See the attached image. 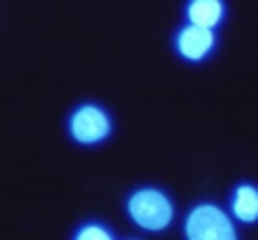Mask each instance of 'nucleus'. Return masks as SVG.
I'll return each mask as SVG.
<instances>
[{"instance_id":"1","label":"nucleus","mask_w":258,"mask_h":240,"mask_svg":"<svg viewBox=\"0 0 258 240\" xmlns=\"http://www.w3.org/2000/svg\"><path fill=\"white\" fill-rule=\"evenodd\" d=\"M187 237L190 240H235L230 220L213 205L198 207L187 217Z\"/></svg>"},{"instance_id":"2","label":"nucleus","mask_w":258,"mask_h":240,"mask_svg":"<svg viewBox=\"0 0 258 240\" xmlns=\"http://www.w3.org/2000/svg\"><path fill=\"white\" fill-rule=\"evenodd\" d=\"M129 212H132V217L147 230H160L172 217V207H170L167 197L155 192V190L137 192L129 200Z\"/></svg>"},{"instance_id":"3","label":"nucleus","mask_w":258,"mask_h":240,"mask_svg":"<svg viewBox=\"0 0 258 240\" xmlns=\"http://www.w3.org/2000/svg\"><path fill=\"white\" fill-rule=\"evenodd\" d=\"M71 132L79 142H99L106 137L109 132V122L104 111L94 109V106H84L74 114V122H71Z\"/></svg>"},{"instance_id":"4","label":"nucleus","mask_w":258,"mask_h":240,"mask_svg":"<svg viewBox=\"0 0 258 240\" xmlns=\"http://www.w3.org/2000/svg\"><path fill=\"white\" fill-rule=\"evenodd\" d=\"M177 46H180V53H182L185 58L198 61V58H203V56L213 48V33L205 31V28L190 26V28H185V31L180 33Z\"/></svg>"},{"instance_id":"5","label":"nucleus","mask_w":258,"mask_h":240,"mask_svg":"<svg viewBox=\"0 0 258 240\" xmlns=\"http://www.w3.org/2000/svg\"><path fill=\"white\" fill-rule=\"evenodd\" d=\"M223 16V6L218 0H195L190 3V21L195 28H205L210 31Z\"/></svg>"},{"instance_id":"6","label":"nucleus","mask_w":258,"mask_h":240,"mask_svg":"<svg viewBox=\"0 0 258 240\" xmlns=\"http://www.w3.org/2000/svg\"><path fill=\"white\" fill-rule=\"evenodd\" d=\"M235 215L240 220H255L258 217V192L253 187H240L235 192Z\"/></svg>"},{"instance_id":"7","label":"nucleus","mask_w":258,"mask_h":240,"mask_svg":"<svg viewBox=\"0 0 258 240\" xmlns=\"http://www.w3.org/2000/svg\"><path fill=\"white\" fill-rule=\"evenodd\" d=\"M76 240H111V237H109V232H106L104 227H99V225H89V227H84V230L79 232Z\"/></svg>"}]
</instances>
